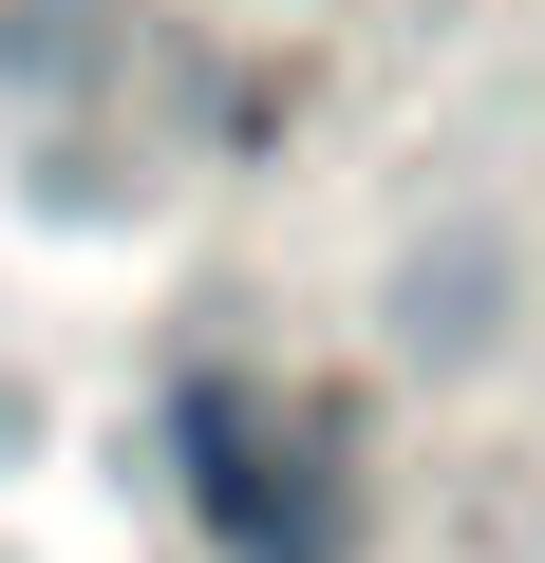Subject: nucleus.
Instances as JSON below:
<instances>
[{"mask_svg": "<svg viewBox=\"0 0 545 563\" xmlns=\"http://www.w3.org/2000/svg\"><path fill=\"white\" fill-rule=\"evenodd\" d=\"M188 507H207V544L226 563H339V526H358V488H339V451L283 413V395H244V376H207L188 413Z\"/></svg>", "mask_w": 545, "mask_h": 563, "instance_id": "f257e3e1", "label": "nucleus"}]
</instances>
